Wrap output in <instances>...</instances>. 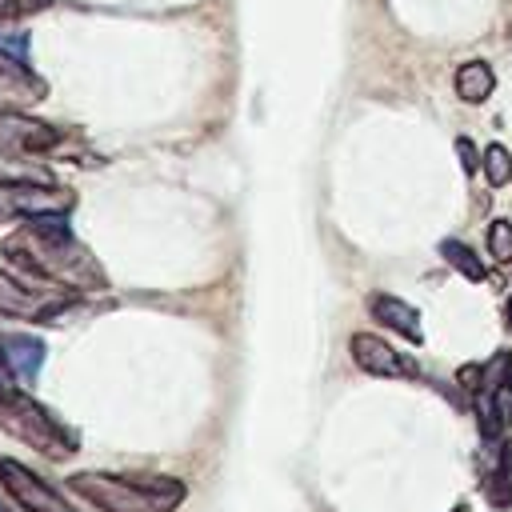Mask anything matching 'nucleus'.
Returning <instances> with one entry per match:
<instances>
[{"mask_svg":"<svg viewBox=\"0 0 512 512\" xmlns=\"http://www.w3.org/2000/svg\"><path fill=\"white\" fill-rule=\"evenodd\" d=\"M4 256L16 268H24L48 284H68V288H104L108 284L96 256L64 224V212L32 216L20 232H12L4 240Z\"/></svg>","mask_w":512,"mask_h":512,"instance_id":"obj_1","label":"nucleus"},{"mask_svg":"<svg viewBox=\"0 0 512 512\" xmlns=\"http://www.w3.org/2000/svg\"><path fill=\"white\" fill-rule=\"evenodd\" d=\"M68 488L88 496L104 512H172L184 500V484L168 476H116V472H76Z\"/></svg>","mask_w":512,"mask_h":512,"instance_id":"obj_2","label":"nucleus"},{"mask_svg":"<svg viewBox=\"0 0 512 512\" xmlns=\"http://www.w3.org/2000/svg\"><path fill=\"white\" fill-rule=\"evenodd\" d=\"M0 428L8 436H16L20 444H28L44 456H56V460L76 452V436L40 400H32L28 392L8 388V384H0Z\"/></svg>","mask_w":512,"mask_h":512,"instance_id":"obj_3","label":"nucleus"},{"mask_svg":"<svg viewBox=\"0 0 512 512\" xmlns=\"http://www.w3.org/2000/svg\"><path fill=\"white\" fill-rule=\"evenodd\" d=\"M0 156L12 160H32V156H80L84 164H92V156L68 140L64 128H52L44 120L20 116V112H0Z\"/></svg>","mask_w":512,"mask_h":512,"instance_id":"obj_4","label":"nucleus"},{"mask_svg":"<svg viewBox=\"0 0 512 512\" xmlns=\"http://www.w3.org/2000/svg\"><path fill=\"white\" fill-rule=\"evenodd\" d=\"M76 304V292L52 288L44 284H28L16 280L8 272H0V316H20V320H60L68 308Z\"/></svg>","mask_w":512,"mask_h":512,"instance_id":"obj_5","label":"nucleus"},{"mask_svg":"<svg viewBox=\"0 0 512 512\" xmlns=\"http://www.w3.org/2000/svg\"><path fill=\"white\" fill-rule=\"evenodd\" d=\"M76 196L56 184H32V180H8L0 184V224L16 216H48V212H68Z\"/></svg>","mask_w":512,"mask_h":512,"instance_id":"obj_6","label":"nucleus"},{"mask_svg":"<svg viewBox=\"0 0 512 512\" xmlns=\"http://www.w3.org/2000/svg\"><path fill=\"white\" fill-rule=\"evenodd\" d=\"M0 484L24 512H76L56 488H48L32 468H24L12 456H0Z\"/></svg>","mask_w":512,"mask_h":512,"instance_id":"obj_7","label":"nucleus"},{"mask_svg":"<svg viewBox=\"0 0 512 512\" xmlns=\"http://www.w3.org/2000/svg\"><path fill=\"white\" fill-rule=\"evenodd\" d=\"M352 360L368 372V376H392V380H400V376H420V368H416V360H408V356H400L392 344H384L380 336H372V332H356L352 336Z\"/></svg>","mask_w":512,"mask_h":512,"instance_id":"obj_8","label":"nucleus"},{"mask_svg":"<svg viewBox=\"0 0 512 512\" xmlns=\"http://www.w3.org/2000/svg\"><path fill=\"white\" fill-rule=\"evenodd\" d=\"M44 340L40 336H24V332H4L0 336V364L20 380V384H32L44 368Z\"/></svg>","mask_w":512,"mask_h":512,"instance_id":"obj_9","label":"nucleus"},{"mask_svg":"<svg viewBox=\"0 0 512 512\" xmlns=\"http://www.w3.org/2000/svg\"><path fill=\"white\" fill-rule=\"evenodd\" d=\"M44 92H48L44 80L32 76L24 60H8V56L0 52V104H4L8 112H16L20 104H36V100H44Z\"/></svg>","mask_w":512,"mask_h":512,"instance_id":"obj_10","label":"nucleus"},{"mask_svg":"<svg viewBox=\"0 0 512 512\" xmlns=\"http://www.w3.org/2000/svg\"><path fill=\"white\" fill-rule=\"evenodd\" d=\"M368 312H372L384 328L400 332L404 340H412V344H420V340H424V332H420V312H416L412 304H404L400 296L376 292V296H368Z\"/></svg>","mask_w":512,"mask_h":512,"instance_id":"obj_11","label":"nucleus"},{"mask_svg":"<svg viewBox=\"0 0 512 512\" xmlns=\"http://www.w3.org/2000/svg\"><path fill=\"white\" fill-rule=\"evenodd\" d=\"M492 88H496V72L488 60H468L456 68V96L464 104H484L492 96Z\"/></svg>","mask_w":512,"mask_h":512,"instance_id":"obj_12","label":"nucleus"},{"mask_svg":"<svg viewBox=\"0 0 512 512\" xmlns=\"http://www.w3.org/2000/svg\"><path fill=\"white\" fill-rule=\"evenodd\" d=\"M440 256L460 272V276H468V280H484L488 276V264L468 248V244H460V240H440Z\"/></svg>","mask_w":512,"mask_h":512,"instance_id":"obj_13","label":"nucleus"},{"mask_svg":"<svg viewBox=\"0 0 512 512\" xmlns=\"http://www.w3.org/2000/svg\"><path fill=\"white\" fill-rule=\"evenodd\" d=\"M476 420H480V436L484 440H500L504 436V412L496 408V392H476Z\"/></svg>","mask_w":512,"mask_h":512,"instance_id":"obj_14","label":"nucleus"},{"mask_svg":"<svg viewBox=\"0 0 512 512\" xmlns=\"http://www.w3.org/2000/svg\"><path fill=\"white\" fill-rule=\"evenodd\" d=\"M480 168H484V176H488L492 188L508 184V180H512V156H508V148H504V144H488Z\"/></svg>","mask_w":512,"mask_h":512,"instance_id":"obj_15","label":"nucleus"},{"mask_svg":"<svg viewBox=\"0 0 512 512\" xmlns=\"http://www.w3.org/2000/svg\"><path fill=\"white\" fill-rule=\"evenodd\" d=\"M488 252L500 264H512V224L508 220H492V228H488Z\"/></svg>","mask_w":512,"mask_h":512,"instance_id":"obj_16","label":"nucleus"},{"mask_svg":"<svg viewBox=\"0 0 512 512\" xmlns=\"http://www.w3.org/2000/svg\"><path fill=\"white\" fill-rule=\"evenodd\" d=\"M484 492H488V504H492V508H512V480H508L504 468H496V472L488 476Z\"/></svg>","mask_w":512,"mask_h":512,"instance_id":"obj_17","label":"nucleus"},{"mask_svg":"<svg viewBox=\"0 0 512 512\" xmlns=\"http://www.w3.org/2000/svg\"><path fill=\"white\" fill-rule=\"evenodd\" d=\"M52 0H0V20H20L32 12H44Z\"/></svg>","mask_w":512,"mask_h":512,"instance_id":"obj_18","label":"nucleus"},{"mask_svg":"<svg viewBox=\"0 0 512 512\" xmlns=\"http://www.w3.org/2000/svg\"><path fill=\"white\" fill-rule=\"evenodd\" d=\"M456 156H460L464 172H476V168H480V160H484V156L476 152V144H472L468 136H460V140H456Z\"/></svg>","mask_w":512,"mask_h":512,"instance_id":"obj_19","label":"nucleus"},{"mask_svg":"<svg viewBox=\"0 0 512 512\" xmlns=\"http://www.w3.org/2000/svg\"><path fill=\"white\" fill-rule=\"evenodd\" d=\"M0 52H8L12 60L28 64V36H0Z\"/></svg>","mask_w":512,"mask_h":512,"instance_id":"obj_20","label":"nucleus"},{"mask_svg":"<svg viewBox=\"0 0 512 512\" xmlns=\"http://www.w3.org/2000/svg\"><path fill=\"white\" fill-rule=\"evenodd\" d=\"M480 376H484V364H464V368L456 372V380H460L464 388H472V392H480Z\"/></svg>","mask_w":512,"mask_h":512,"instance_id":"obj_21","label":"nucleus"},{"mask_svg":"<svg viewBox=\"0 0 512 512\" xmlns=\"http://www.w3.org/2000/svg\"><path fill=\"white\" fill-rule=\"evenodd\" d=\"M496 468L512 472V440H508V436H500V440H496Z\"/></svg>","mask_w":512,"mask_h":512,"instance_id":"obj_22","label":"nucleus"},{"mask_svg":"<svg viewBox=\"0 0 512 512\" xmlns=\"http://www.w3.org/2000/svg\"><path fill=\"white\" fill-rule=\"evenodd\" d=\"M508 384H512V352H508Z\"/></svg>","mask_w":512,"mask_h":512,"instance_id":"obj_23","label":"nucleus"},{"mask_svg":"<svg viewBox=\"0 0 512 512\" xmlns=\"http://www.w3.org/2000/svg\"><path fill=\"white\" fill-rule=\"evenodd\" d=\"M452 512H468V504H456V508H452Z\"/></svg>","mask_w":512,"mask_h":512,"instance_id":"obj_24","label":"nucleus"},{"mask_svg":"<svg viewBox=\"0 0 512 512\" xmlns=\"http://www.w3.org/2000/svg\"><path fill=\"white\" fill-rule=\"evenodd\" d=\"M508 328H512V300H508Z\"/></svg>","mask_w":512,"mask_h":512,"instance_id":"obj_25","label":"nucleus"},{"mask_svg":"<svg viewBox=\"0 0 512 512\" xmlns=\"http://www.w3.org/2000/svg\"><path fill=\"white\" fill-rule=\"evenodd\" d=\"M0 512H8V508H4V500H0Z\"/></svg>","mask_w":512,"mask_h":512,"instance_id":"obj_26","label":"nucleus"}]
</instances>
